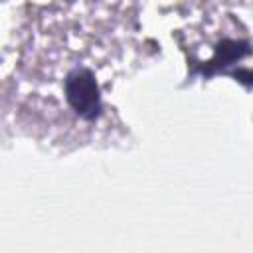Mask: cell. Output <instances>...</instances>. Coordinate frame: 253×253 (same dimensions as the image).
Returning a JSON list of instances; mask_svg holds the SVG:
<instances>
[{
    "instance_id": "2",
    "label": "cell",
    "mask_w": 253,
    "mask_h": 253,
    "mask_svg": "<svg viewBox=\"0 0 253 253\" xmlns=\"http://www.w3.org/2000/svg\"><path fill=\"white\" fill-rule=\"evenodd\" d=\"M251 53H253V47L247 40H229V38H225V40L215 43L211 59L204 61V65H200L198 71L204 77H211L215 73H227L229 65L241 61L243 57H247Z\"/></svg>"
},
{
    "instance_id": "1",
    "label": "cell",
    "mask_w": 253,
    "mask_h": 253,
    "mask_svg": "<svg viewBox=\"0 0 253 253\" xmlns=\"http://www.w3.org/2000/svg\"><path fill=\"white\" fill-rule=\"evenodd\" d=\"M65 101L71 111L83 121H97L103 115V99L95 73L89 67L77 65L67 71L63 79Z\"/></svg>"
}]
</instances>
